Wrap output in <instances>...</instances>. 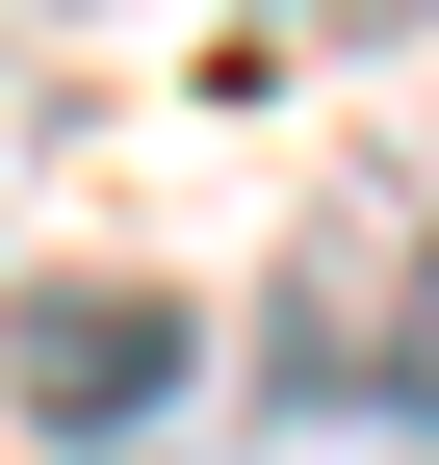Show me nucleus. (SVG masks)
<instances>
[{"instance_id":"f257e3e1","label":"nucleus","mask_w":439,"mask_h":465,"mask_svg":"<svg viewBox=\"0 0 439 465\" xmlns=\"http://www.w3.org/2000/svg\"><path fill=\"white\" fill-rule=\"evenodd\" d=\"M259 362L310 388V414H414L439 440V182H337L285 232V284H259Z\"/></svg>"},{"instance_id":"f03ea898","label":"nucleus","mask_w":439,"mask_h":465,"mask_svg":"<svg viewBox=\"0 0 439 465\" xmlns=\"http://www.w3.org/2000/svg\"><path fill=\"white\" fill-rule=\"evenodd\" d=\"M0 388H26V440H155V414L207 388V311L130 284V259H52L26 311H0Z\"/></svg>"},{"instance_id":"7ed1b4c3","label":"nucleus","mask_w":439,"mask_h":465,"mask_svg":"<svg viewBox=\"0 0 439 465\" xmlns=\"http://www.w3.org/2000/svg\"><path fill=\"white\" fill-rule=\"evenodd\" d=\"M0 26H78V0H0Z\"/></svg>"}]
</instances>
